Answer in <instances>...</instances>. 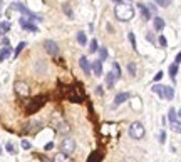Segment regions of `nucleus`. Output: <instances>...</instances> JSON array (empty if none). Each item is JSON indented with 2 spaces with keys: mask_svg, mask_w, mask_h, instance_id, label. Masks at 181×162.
<instances>
[{
  "mask_svg": "<svg viewBox=\"0 0 181 162\" xmlns=\"http://www.w3.org/2000/svg\"><path fill=\"white\" fill-rule=\"evenodd\" d=\"M179 60H181V54H178V55H176V59H174V64L179 65Z\"/></svg>",
  "mask_w": 181,
  "mask_h": 162,
  "instance_id": "obj_38",
  "label": "nucleus"
},
{
  "mask_svg": "<svg viewBox=\"0 0 181 162\" xmlns=\"http://www.w3.org/2000/svg\"><path fill=\"white\" fill-rule=\"evenodd\" d=\"M20 145H22V149H25V151H29V149L32 147V144H30L29 141H25V139H24V141L20 142Z\"/></svg>",
  "mask_w": 181,
  "mask_h": 162,
  "instance_id": "obj_33",
  "label": "nucleus"
},
{
  "mask_svg": "<svg viewBox=\"0 0 181 162\" xmlns=\"http://www.w3.org/2000/svg\"><path fill=\"white\" fill-rule=\"evenodd\" d=\"M14 89H15V92H17V95H20V97H27V95H29V92H30L29 85H27L24 80H17V82H15V85H14Z\"/></svg>",
  "mask_w": 181,
  "mask_h": 162,
  "instance_id": "obj_5",
  "label": "nucleus"
},
{
  "mask_svg": "<svg viewBox=\"0 0 181 162\" xmlns=\"http://www.w3.org/2000/svg\"><path fill=\"white\" fill-rule=\"evenodd\" d=\"M161 79H163V72H161V70H160V72H158V74H156V75H154V82H160Z\"/></svg>",
  "mask_w": 181,
  "mask_h": 162,
  "instance_id": "obj_36",
  "label": "nucleus"
},
{
  "mask_svg": "<svg viewBox=\"0 0 181 162\" xmlns=\"http://www.w3.org/2000/svg\"><path fill=\"white\" fill-rule=\"evenodd\" d=\"M114 80H116V77L112 75V72H109L107 75H106V82H107L109 89H112V87H114Z\"/></svg>",
  "mask_w": 181,
  "mask_h": 162,
  "instance_id": "obj_20",
  "label": "nucleus"
},
{
  "mask_svg": "<svg viewBox=\"0 0 181 162\" xmlns=\"http://www.w3.org/2000/svg\"><path fill=\"white\" fill-rule=\"evenodd\" d=\"M24 47H25V42H20V43H18L17 49H15V55H14V57H17V55L20 54L22 50H24Z\"/></svg>",
  "mask_w": 181,
  "mask_h": 162,
  "instance_id": "obj_30",
  "label": "nucleus"
},
{
  "mask_svg": "<svg viewBox=\"0 0 181 162\" xmlns=\"http://www.w3.org/2000/svg\"><path fill=\"white\" fill-rule=\"evenodd\" d=\"M129 137L131 139H134V141H141L143 137L146 135V129L144 125H143V122H133L129 125Z\"/></svg>",
  "mask_w": 181,
  "mask_h": 162,
  "instance_id": "obj_2",
  "label": "nucleus"
},
{
  "mask_svg": "<svg viewBox=\"0 0 181 162\" xmlns=\"http://www.w3.org/2000/svg\"><path fill=\"white\" fill-rule=\"evenodd\" d=\"M5 149H7V152H8V154H15V152H17V149H15V145L12 144V142H7Z\"/></svg>",
  "mask_w": 181,
  "mask_h": 162,
  "instance_id": "obj_27",
  "label": "nucleus"
},
{
  "mask_svg": "<svg viewBox=\"0 0 181 162\" xmlns=\"http://www.w3.org/2000/svg\"><path fill=\"white\" fill-rule=\"evenodd\" d=\"M76 151V142L71 139V137H67V139H64V141L61 142V152L65 155L72 154V152Z\"/></svg>",
  "mask_w": 181,
  "mask_h": 162,
  "instance_id": "obj_4",
  "label": "nucleus"
},
{
  "mask_svg": "<svg viewBox=\"0 0 181 162\" xmlns=\"http://www.w3.org/2000/svg\"><path fill=\"white\" fill-rule=\"evenodd\" d=\"M168 122H169V127L174 130V132H179V129H181L179 114H178L176 109H169V112H168Z\"/></svg>",
  "mask_w": 181,
  "mask_h": 162,
  "instance_id": "obj_3",
  "label": "nucleus"
},
{
  "mask_svg": "<svg viewBox=\"0 0 181 162\" xmlns=\"http://www.w3.org/2000/svg\"><path fill=\"white\" fill-rule=\"evenodd\" d=\"M138 7H139V10H141V15H143V18H144V20H149V18H151V10H149V8L146 7L144 4H139Z\"/></svg>",
  "mask_w": 181,
  "mask_h": 162,
  "instance_id": "obj_11",
  "label": "nucleus"
},
{
  "mask_svg": "<svg viewBox=\"0 0 181 162\" xmlns=\"http://www.w3.org/2000/svg\"><path fill=\"white\" fill-rule=\"evenodd\" d=\"M2 43H4L5 47H8V43H10V40H8V39H4V40H2Z\"/></svg>",
  "mask_w": 181,
  "mask_h": 162,
  "instance_id": "obj_39",
  "label": "nucleus"
},
{
  "mask_svg": "<svg viewBox=\"0 0 181 162\" xmlns=\"http://www.w3.org/2000/svg\"><path fill=\"white\" fill-rule=\"evenodd\" d=\"M54 162H72V160H71L69 155H65V154H62V152H59V154L54 155Z\"/></svg>",
  "mask_w": 181,
  "mask_h": 162,
  "instance_id": "obj_13",
  "label": "nucleus"
},
{
  "mask_svg": "<svg viewBox=\"0 0 181 162\" xmlns=\"http://www.w3.org/2000/svg\"><path fill=\"white\" fill-rule=\"evenodd\" d=\"M173 97H174V90H173V87H164L163 99H166V100H173Z\"/></svg>",
  "mask_w": 181,
  "mask_h": 162,
  "instance_id": "obj_12",
  "label": "nucleus"
},
{
  "mask_svg": "<svg viewBox=\"0 0 181 162\" xmlns=\"http://www.w3.org/2000/svg\"><path fill=\"white\" fill-rule=\"evenodd\" d=\"M127 37H129V42H131V45H133V49H134V50H136V35H134V33L131 32V33H129V35H127Z\"/></svg>",
  "mask_w": 181,
  "mask_h": 162,
  "instance_id": "obj_31",
  "label": "nucleus"
},
{
  "mask_svg": "<svg viewBox=\"0 0 181 162\" xmlns=\"http://www.w3.org/2000/svg\"><path fill=\"white\" fill-rule=\"evenodd\" d=\"M44 102H45V99H44V100H40V102H39V99H35V100H34L32 104H30V107H29V112H34V110H37V109H39L40 105L44 104Z\"/></svg>",
  "mask_w": 181,
  "mask_h": 162,
  "instance_id": "obj_17",
  "label": "nucleus"
},
{
  "mask_svg": "<svg viewBox=\"0 0 181 162\" xmlns=\"http://www.w3.org/2000/svg\"><path fill=\"white\" fill-rule=\"evenodd\" d=\"M153 92L154 94H158L161 99H163V92H164V85H160V84H154L153 85Z\"/></svg>",
  "mask_w": 181,
  "mask_h": 162,
  "instance_id": "obj_16",
  "label": "nucleus"
},
{
  "mask_svg": "<svg viewBox=\"0 0 181 162\" xmlns=\"http://www.w3.org/2000/svg\"><path fill=\"white\" fill-rule=\"evenodd\" d=\"M62 10L65 12V14H67V17L69 18H74V14H72V8H71V5L67 4V2H64V4H62Z\"/></svg>",
  "mask_w": 181,
  "mask_h": 162,
  "instance_id": "obj_18",
  "label": "nucleus"
},
{
  "mask_svg": "<svg viewBox=\"0 0 181 162\" xmlns=\"http://www.w3.org/2000/svg\"><path fill=\"white\" fill-rule=\"evenodd\" d=\"M97 50H99V55H101V60H106V59H107V49L101 47V49H97Z\"/></svg>",
  "mask_w": 181,
  "mask_h": 162,
  "instance_id": "obj_26",
  "label": "nucleus"
},
{
  "mask_svg": "<svg viewBox=\"0 0 181 162\" xmlns=\"http://www.w3.org/2000/svg\"><path fill=\"white\" fill-rule=\"evenodd\" d=\"M59 132H61V134H67V132H69V125H67L65 122H62L61 127H59Z\"/></svg>",
  "mask_w": 181,
  "mask_h": 162,
  "instance_id": "obj_29",
  "label": "nucleus"
},
{
  "mask_svg": "<svg viewBox=\"0 0 181 162\" xmlns=\"http://www.w3.org/2000/svg\"><path fill=\"white\" fill-rule=\"evenodd\" d=\"M127 72H129L131 77L136 75V64H134V62H129V64H127Z\"/></svg>",
  "mask_w": 181,
  "mask_h": 162,
  "instance_id": "obj_23",
  "label": "nucleus"
},
{
  "mask_svg": "<svg viewBox=\"0 0 181 162\" xmlns=\"http://www.w3.org/2000/svg\"><path fill=\"white\" fill-rule=\"evenodd\" d=\"M112 2H116V5H117V4H121V2H123V0H112Z\"/></svg>",
  "mask_w": 181,
  "mask_h": 162,
  "instance_id": "obj_41",
  "label": "nucleus"
},
{
  "mask_svg": "<svg viewBox=\"0 0 181 162\" xmlns=\"http://www.w3.org/2000/svg\"><path fill=\"white\" fill-rule=\"evenodd\" d=\"M79 65H81V68H82V72L86 74V75H89V74H90V64L87 62L86 57H81L79 59Z\"/></svg>",
  "mask_w": 181,
  "mask_h": 162,
  "instance_id": "obj_9",
  "label": "nucleus"
},
{
  "mask_svg": "<svg viewBox=\"0 0 181 162\" xmlns=\"http://www.w3.org/2000/svg\"><path fill=\"white\" fill-rule=\"evenodd\" d=\"M44 149H45V151H51V149H54V142H47Z\"/></svg>",
  "mask_w": 181,
  "mask_h": 162,
  "instance_id": "obj_37",
  "label": "nucleus"
},
{
  "mask_svg": "<svg viewBox=\"0 0 181 162\" xmlns=\"http://www.w3.org/2000/svg\"><path fill=\"white\" fill-rule=\"evenodd\" d=\"M176 74H178V65L176 64H171L169 65V77H171V79H174V77H176Z\"/></svg>",
  "mask_w": 181,
  "mask_h": 162,
  "instance_id": "obj_24",
  "label": "nucleus"
},
{
  "mask_svg": "<svg viewBox=\"0 0 181 162\" xmlns=\"http://www.w3.org/2000/svg\"><path fill=\"white\" fill-rule=\"evenodd\" d=\"M77 42H79V45H86L87 43V37L84 32H79L77 33Z\"/></svg>",
  "mask_w": 181,
  "mask_h": 162,
  "instance_id": "obj_22",
  "label": "nucleus"
},
{
  "mask_svg": "<svg viewBox=\"0 0 181 162\" xmlns=\"http://www.w3.org/2000/svg\"><path fill=\"white\" fill-rule=\"evenodd\" d=\"M129 97H131L129 92H121V94H117L116 97H114V105H121V104H124V102H126Z\"/></svg>",
  "mask_w": 181,
  "mask_h": 162,
  "instance_id": "obj_8",
  "label": "nucleus"
},
{
  "mask_svg": "<svg viewBox=\"0 0 181 162\" xmlns=\"http://www.w3.org/2000/svg\"><path fill=\"white\" fill-rule=\"evenodd\" d=\"M158 42H160V45H161V47H166V45H168L166 39H164L163 35H160V39H158Z\"/></svg>",
  "mask_w": 181,
  "mask_h": 162,
  "instance_id": "obj_35",
  "label": "nucleus"
},
{
  "mask_svg": "<svg viewBox=\"0 0 181 162\" xmlns=\"http://www.w3.org/2000/svg\"><path fill=\"white\" fill-rule=\"evenodd\" d=\"M2 4H4V2H2V0H0V12H2Z\"/></svg>",
  "mask_w": 181,
  "mask_h": 162,
  "instance_id": "obj_42",
  "label": "nucleus"
},
{
  "mask_svg": "<svg viewBox=\"0 0 181 162\" xmlns=\"http://www.w3.org/2000/svg\"><path fill=\"white\" fill-rule=\"evenodd\" d=\"M153 22H154V29H158V30H163L164 25H166L161 17H154V18H153Z\"/></svg>",
  "mask_w": 181,
  "mask_h": 162,
  "instance_id": "obj_14",
  "label": "nucleus"
},
{
  "mask_svg": "<svg viewBox=\"0 0 181 162\" xmlns=\"http://www.w3.org/2000/svg\"><path fill=\"white\" fill-rule=\"evenodd\" d=\"M146 37H148V39L151 40V42H154V37H153V33H148V35H146Z\"/></svg>",
  "mask_w": 181,
  "mask_h": 162,
  "instance_id": "obj_40",
  "label": "nucleus"
},
{
  "mask_svg": "<svg viewBox=\"0 0 181 162\" xmlns=\"http://www.w3.org/2000/svg\"><path fill=\"white\" fill-rule=\"evenodd\" d=\"M45 50L49 52L51 55H57L59 54V47H57V43L55 42H52V40H45Z\"/></svg>",
  "mask_w": 181,
  "mask_h": 162,
  "instance_id": "obj_7",
  "label": "nucleus"
},
{
  "mask_svg": "<svg viewBox=\"0 0 181 162\" xmlns=\"http://www.w3.org/2000/svg\"><path fill=\"white\" fill-rule=\"evenodd\" d=\"M156 5H160V7H169L171 5V0H154Z\"/></svg>",
  "mask_w": 181,
  "mask_h": 162,
  "instance_id": "obj_25",
  "label": "nucleus"
},
{
  "mask_svg": "<svg viewBox=\"0 0 181 162\" xmlns=\"http://www.w3.org/2000/svg\"><path fill=\"white\" fill-rule=\"evenodd\" d=\"M158 139H160V144H164V142H166V132H164V130H161L160 135H158Z\"/></svg>",
  "mask_w": 181,
  "mask_h": 162,
  "instance_id": "obj_32",
  "label": "nucleus"
},
{
  "mask_svg": "<svg viewBox=\"0 0 181 162\" xmlns=\"http://www.w3.org/2000/svg\"><path fill=\"white\" fill-rule=\"evenodd\" d=\"M114 14H116V18L117 20H123V22H127L131 20V18L134 17V7L129 4H124V2H121V4L116 5V8H114Z\"/></svg>",
  "mask_w": 181,
  "mask_h": 162,
  "instance_id": "obj_1",
  "label": "nucleus"
},
{
  "mask_svg": "<svg viewBox=\"0 0 181 162\" xmlns=\"http://www.w3.org/2000/svg\"><path fill=\"white\" fill-rule=\"evenodd\" d=\"M97 159H101V154H97V152H94V154L89 157V160L87 162H97Z\"/></svg>",
  "mask_w": 181,
  "mask_h": 162,
  "instance_id": "obj_34",
  "label": "nucleus"
},
{
  "mask_svg": "<svg viewBox=\"0 0 181 162\" xmlns=\"http://www.w3.org/2000/svg\"><path fill=\"white\" fill-rule=\"evenodd\" d=\"M20 25H22V29H24V30H30V32H37V30H39L35 24H32V22H30L29 18H25V17L20 18Z\"/></svg>",
  "mask_w": 181,
  "mask_h": 162,
  "instance_id": "obj_6",
  "label": "nucleus"
},
{
  "mask_svg": "<svg viewBox=\"0 0 181 162\" xmlns=\"http://www.w3.org/2000/svg\"><path fill=\"white\" fill-rule=\"evenodd\" d=\"M10 54H12V50H10L8 47H5L4 50H0V62H4V60H5V59H7Z\"/></svg>",
  "mask_w": 181,
  "mask_h": 162,
  "instance_id": "obj_21",
  "label": "nucleus"
},
{
  "mask_svg": "<svg viewBox=\"0 0 181 162\" xmlns=\"http://www.w3.org/2000/svg\"><path fill=\"white\" fill-rule=\"evenodd\" d=\"M10 29H12L10 22H2V24H0V33H7Z\"/></svg>",
  "mask_w": 181,
  "mask_h": 162,
  "instance_id": "obj_19",
  "label": "nucleus"
},
{
  "mask_svg": "<svg viewBox=\"0 0 181 162\" xmlns=\"http://www.w3.org/2000/svg\"><path fill=\"white\" fill-rule=\"evenodd\" d=\"M90 68H94V75H96V77H101V75H102V64H101V60L92 62Z\"/></svg>",
  "mask_w": 181,
  "mask_h": 162,
  "instance_id": "obj_10",
  "label": "nucleus"
},
{
  "mask_svg": "<svg viewBox=\"0 0 181 162\" xmlns=\"http://www.w3.org/2000/svg\"><path fill=\"white\" fill-rule=\"evenodd\" d=\"M96 50H97V40L92 39V42H90V45H89V52L92 54V52H96Z\"/></svg>",
  "mask_w": 181,
  "mask_h": 162,
  "instance_id": "obj_28",
  "label": "nucleus"
},
{
  "mask_svg": "<svg viewBox=\"0 0 181 162\" xmlns=\"http://www.w3.org/2000/svg\"><path fill=\"white\" fill-rule=\"evenodd\" d=\"M112 75L116 77V79H121V67H119V64H117V62H114V64H112Z\"/></svg>",
  "mask_w": 181,
  "mask_h": 162,
  "instance_id": "obj_15",
  "label": "nucleus"
},
{
  "mask_svg": "<svg viewBox=\"0 0 181 162\" xmlns=\"http://www.w3.org/2000/svg\"><path fill=\"white\" fill-rule=\"evenodd\" d=\"M0 154H2V147H0Z\"/></svg>",
  "mask_w": 181,
  "mask_h": 162,
  "instance_id": "obj_43",
  "label": "nucleus"
}]
</instances>
